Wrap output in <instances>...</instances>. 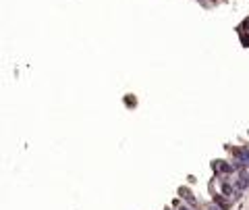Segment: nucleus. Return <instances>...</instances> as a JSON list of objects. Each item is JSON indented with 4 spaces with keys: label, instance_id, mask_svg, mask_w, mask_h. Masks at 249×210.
Wrapping results in <instances>:
<instances>
[{
    "label": "nucleus",
    "instance_id": "obj_1",
    "mask_svg": "<svg viewBox=\"0 0 249 210\" xmlns=\"http://www.w3.org/2000/svg\"><path fill=\"white\" fill-rule=\"evenodd\" d=\"M220 171H224V173H231V171H233V167H229V165H220Z\"/></svg>",
    "mask_w": 249,
    "mask_h": 210
},
{
    "label": "nucleus",
    "instance_id": "obj_2",
    "mask_svg": "<svg viewBox=\"0 0 249 210\" xmlns=\"http://www.w3.org/2000/svg\"><path fill=\"white\" fill-rule=\"evenodd\" d=\"M241 40H243V44H247V46H249V35H245V33H243V35H241Z\"/></svg>",
    "mask_w": 249,
    "mask_h": 210
},
{
    "label": "nucleus",
    "instance_id": "obj_3",
    "mask_svg": "<svg viewBox=\"0 0 249 210\" xmlns=\"http://www.w3.org/2000/svg\"><path fill=\"white\" fill-rule=\"evenodd\" d=\"M183 210H189V208H183Z\"/></svg>",
    "mask_w": 249,
    "mask_h": 210
}]
</instances>
